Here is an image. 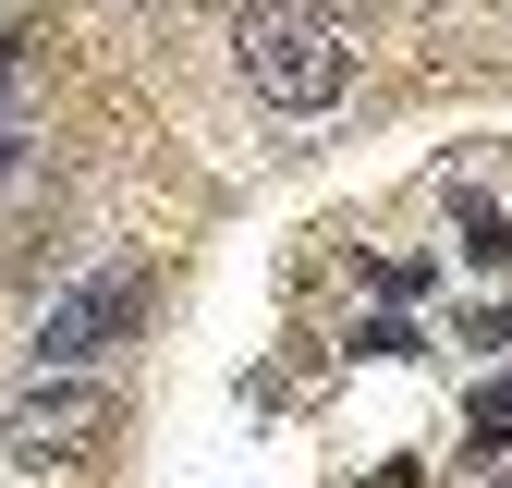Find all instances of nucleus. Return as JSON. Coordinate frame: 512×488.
I'll list each match as a JSON object with an SVG mask.
<instances>
[{"label": "nucleus", "instance_id": "f257e3e1", "mask_svg": "<svg viewBox=\"0 0 512 488\" xmlns=\"http://www.w3.org/2000/svg\"><path fill=\"white\" fill-rule=\"evenodd\" d=\"M232 49H244L256 98H269V110H293V122H317V110H342V98H354V49H342V25L293 13V0H256Z\"/></svg>", "mask_w": 512, "mask_h": 488}, {"label": "nucleus", "instance_id": "f03ea898", "mask_svg": "<svg viewBox=\"0 0 512 488\" xmlns=\"http://www.w3.org/2000/svg\"><path fill=\"white\" fill-rule=\"evenodd\" d=\"M98 427H110V391L86 379V366H61V379L37 366V391L13 403V427H0V452H13L25 476H49V464H74V452L98 440Z\"/></svg>", "mask_w": 512, "mask_h": 488}, {"label": "nucleus", "instance_id": "7ed1b4c3", "mask_svg": "<svg viewBox=\"0 0 512 488\" xmlns=\"http://www.w3.org/2000/svg\"><path fill=\"white\" fill-rule=\"evenodd\" d=\"M135 318H147V269H98V281H74V293H61L49 318H37V342H25V354L61 379V366H98V354L135 330Z\"/></svg>", "mask_w": 512, "mask_h": 488}, {"label": "nucleus", "instance_id": "20e7f679", "mask_svg": "<svg viewBox=\"0 0 512 488\" xmlns=\"http://www.w3.org/2000/svg\"><path fill=\"white\" fill-rule=\"evenodd\" d=\"M452 220H464V257H476V269H500V257H512V220H500L488 196H452Z\"/></svg>", "mask_w": 512, "mask_h": 488}, {"label": "nucleus", "instance_id": "39448f33", "mask_svg": "<svg viewBox=\"0 0 512 488\" xmlns=\"http://www.w3.org/2000/svg\"><path fill=\"white\" fill-rule=\"evenodd\" d=\"M464 427H476V452H512V379H476Z\"/></svg>", "mask_w": 512, "mask_h": 488}, {"label": "nucleus", "instance_id": "423d86ee", "mask_svg": "<svg viewBox=\"0 0 512 488\" xmlns=\"http://www.w3.org/2000/svg\"><path fill=\"white\" fill-rule=\"evenodd\" d=\"M354 354H427V342H415V318H366V330H354Z\"/></svg>", "mask_w": 512, "mask_h": 488}, {"label": "nucleus", "instance_id": "0eeeda50", "mask_svg": "<svg viewBox=\"0 0 512 488\" xmlns=\"http://www.w3.org/2000/svg\"><path fill=\"white\" fill-rule=\"evenodd\" d=\"M0 171H13V122H0Z\"/></svg>", "mask_w": 512, "mask_h": 488}, {"label": "nucleus", "instance_id": "6e6552de", "mask_svg": "<svg viewBox=\"0 0 512 488\" xmlns=\"http://www.w3.org/2000/svg\"><path fill=\"white\" fill-rule=\"evenodd\" d=\"M0 74H13V37H0Z\"/></svg>", "mask_w": 512, "mask_h": 488}]
</instances>
